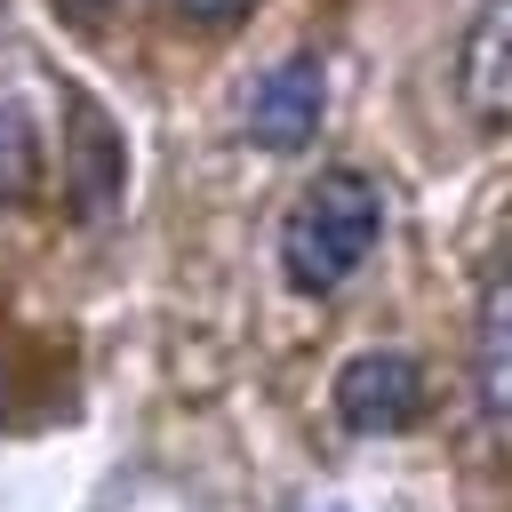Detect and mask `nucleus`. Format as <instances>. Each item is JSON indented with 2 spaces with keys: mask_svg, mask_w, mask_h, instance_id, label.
I'll use <instances>...</instances> for the list:
<instances>
[{
  "mask_svg": "<svg viewBox=\"0 0 512 512\" xmlns=\"http://www.w3.org/2000/svg\"><path fill=\"white\" fill-rule=\"evenodd\" d=\"M384 240V184L368 168H328L304 184V200L288 208L280 224V264H288V288L304 296H336Z\"/></svg>",
  "mask_w": 512,
  "mask_h": 512,
  "instance_id": "1",
  "label": "nucleus"
},
{
  "mask_svg": "<svg viewBox=\"0 0 512 512\" xmlns=\"http://www.w3.org/2000/svg\"><path fill=\"white\" fill-rule=\"evenodd\" d=\"M128 192V144L112 128V112L96 96H64V200L80 224H112Z\"/></svg>",
  "mask_w": 512,
  "mask_h": 512,
  "instance_id": "2",
  "label": "nucleus"
},
{
  "mask_svg": "<svg viewBox=\"0 0 512 512\" xmlns=\"http://www.w3.org/2000/svg\"><path fill=\"white\" fill-rule=\"evenodd\" d=\"M424 408V368L408 352H360L336 368V416L352 432H400Z\"/></svg>",
  "mask_w": 512,
  "mask_h": 512,
  "instance_id": "3",
  "label": "nucleus"
},
{
  "mask_svg": "<svg viewBox=\"0 0 512 512\" xmlns=\"http://www.w3.org/2000/svg\"><path fill=\"white\" fill-rule=\"evenodd\" d=\"M320 104H328L320 64H312V56H280L272 72H256L240 120H248V136H256L264 152H296V144L320 128Z\"/></svg>",
  "mask_w": 512,
  "mask_h": 512,
  "instance_id": "4",
  "label": "nucleus"
},
{
  "mask_svg": "<svg viewBox=\"0 0 512 512\" xmlns=\"http://www.w3.org/2000/svg\"><path fill=\"white\" fill-rule=\"evenodd\" d=\"M456 88L480 128H496V136L512 128V0H480L464 56H456Z\"/></svg>",
  "mask_w": 512,
  "mask_h": 512,
  "instance_id": "5",
  "label": "nucleus"
},
{
  "mask_svg": "<svg viewBox=\"0 0 512 512\" xmlns=\"http://www.w3.org/2000/svg\"><path fill=\"white\" fill-rule=\"evenodd\" d=\"M472 400L480 416L512 440V256L488 272L480 288V320H472Z\"/></svg>",
  "mask_w": 512,
  "mask_h": 512,
  "instance_id": "6",
  "label": "nucleus"
},
{
  "mask_svg": "<svg viewBox=\"0 0 512 512\" xmlns=\"http://www.w3.org/2000/svg\"><path fill=\"white\" fill-rule=\"evenodd\" d=\"M40 192V128H32V112L0 88V208H16V200H32Z\"/></svg>",
  "mask_w": 512,
  "mask_h": 512,
  "instance_id": "7",
  "label": "nucleus"
},
{
  "mask_svg": "<svg viewBox=\"0 0 512 512\" xmlns=\"http://www.w3.org/2000/svg\"><path fill=\"white\" fill-rule=\"evenodd\" d=\"M248 8H264V0H176V16H184V24H208V32H216V24H240Z\"/></svg>",
  "mask_w": 512,
  "mask_h": 512,
  "instance_id": "8",
  "label": "nucleus"
},
{
  "mask_svg": "<svg viewBox=\"0 0 512 512\" xmlns=\"http://www.w3.org/2000/svg\"><path fill=\"white\" fill-rule=\"evenodd\" d=\"M72 16H104V8H120V0H64Z\"/></svg>",
  "mask_w": 512,
  "mask_h": 512,
  "instance_id": "9",
  "label": "nucleus"
}]
</instances>
